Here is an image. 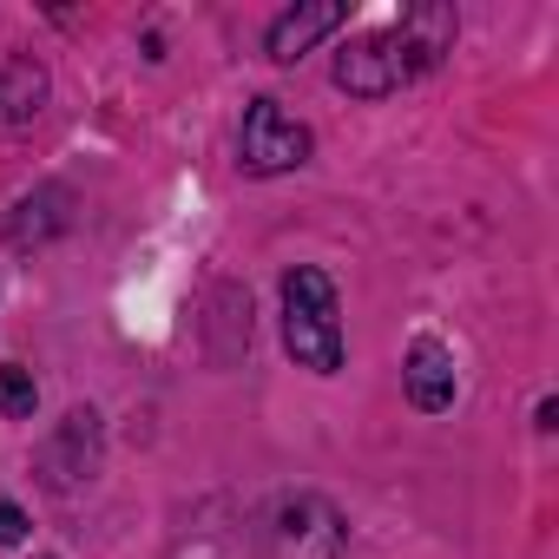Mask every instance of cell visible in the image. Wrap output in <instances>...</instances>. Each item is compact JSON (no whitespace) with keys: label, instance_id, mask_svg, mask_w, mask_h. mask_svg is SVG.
Wrapping results in <instances>:
<instances>
[{"label":"cell","instance_id":"6da1fadb","mask_svg":"<svg viewBox=\"0 0 559 559\" xmlns=\"http://www.w3.org/2000/svg\"><path fill=\"white\" fill-rule=\"evenodd\" d=\"M284 343L304 369L336 376L343 369V317H336V284L317 263H297L284 276Z\"/></svg>","mask_w":559,"mask_h":559},{"label":"cell","instance_id":"7a4b0ae2","mask_svg":"<svg viewBox=\"0 0 559 559\" xmlns=\"http://www.w3.org/2000/svg\"><path fill=\"white\" fill-rule=\"evenodd\" d=\"M257 559H343L336 507H330V500H317V493L276 500V507H270V520H263Z\"/></svg>","mask_w":559,"mask_h":559},{"label":"cell","instance_id":"3957f363","mask_svg":"<svg viewBox=\"0 0 559 559\" xmlns=\"http://www.w3.org/2000/svg\"><path fill=\"white\" fill-rule=\"evenodd\" d=\"M304 158H310V126L290 119L276 99H250L243 132H237V165L257 178H276V171H297Z\"/></svg>","mask_w":559,"mask_h":559},{"label":"cell","instance_id":"277c9868","mask_svg":"<svg viewBox=\"0 0 559 559\" xmlns=\"http://www.w3.org/2000/svg\"><path fill=\"white\" fill-rule=\"evenodd\" d=\"M408 80H415V53H408V40H402L395 27L362 34V40H349V47L336 53V86L356 93V99H389V93L408 86Z\"/></svg>","mask_w":559,"mask_h":559},{"label":"cell","instance_id":"5b68a950","mask_svg":"<svg viewBox=\"0 0 559 559\" xmlns=\"http://www.w3.org/2000/svg\"><path fill=\"white\" fill-rule=\"evenodd\" d=\"M402 382H408V402H415L421 415L454 408V356H448V343L415 336V349H408V362H402Z\"/></svg>","mask_w":559,"mask_h":559},{"label":"cell","instance_id":"8992f818","mask_svg":"<svg viewBox=\"0 0 559 559\" xmlns=\"http://www.w3.org/2000/svg\"><path fill=\"white\" fill-rule=\"evenodd\" d=\"M349 21V8H343V0H310V8H290L284 21H276L270 27V60L276 67H290V60H304L323 34H336Z\"/></svg>","mask_w":559,"mask_h":559},{"label":"cell","instance_id":"52a82bcc","mask_svg":"<svg viewBox=\"0 0 559 559\" xmlns=\"http://www.w3.org/2000/svg\"><path fill=\"white\" fill-rule=\"evenodd\" d=\"M395 34L408 40L415 73H428V67H441V53L454 47V8H441V0H421V8H408V14H402V27H395Z\"/></svg>","mask_w":559,"mask_h":559},{"label":"cell","instance_id":"ba28073f","mask_svg":"<svg viewBox=\"0 0 559 559\" xmlns=\"http://www.w3.org/2000/svg\"><path fill=\"white\" fill-rule=\"evenodd\" d=\"M34 402H40V389H34V369L8 362V369H0V415H8V421H27V415H34Z\"/></svg>","mask_w":559,"mask_h":559},{"label":"cell","instance_id":"9c48e42d","mask_svg":"<svg viewBox=\"0 0 559 559\" xmlns=\"http://www.w3.org/2000/svg\"><path fill=\"white\" fill-rule=\"evenodd\" d=\"M21 539H27V513L0 500V546H21Z\"/></svg>","mask_w":559,"mask_h":559}]
</instances>
